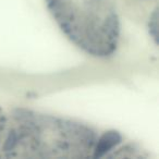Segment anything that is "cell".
Returning a JSON list of instances; mask_svg holds the SVG:
<instances>
[{
    "label": "cell",
    "mask_w": 159,
    "mask_h": 159,
    "mask_svg": "<svg viewBox=\"0 0 159 159\" xmlns=\"http://www.w3.org/2000/svg\"><path fill=\"white\" fill-rule=\"evenodd\" d=\"M98 133L74 120L16 108L8 115L0 157L89 158L95 157Z\"/></svg>",
    "instance_id": "6da1fadb"
},
{
    "label": "cell",
    "mask_w": 159,
    "mask_h": 159,
    "mask_svg": "<svg viewBox=\"0 0 159 159\" xmlns=\"http://www.w3.org/2000/svg\"><path fill=\"white\" fill-rule=\"evenodd\" d=\"M49 13L73 45L95 58L111 57L121 34L115 0H45Z\"/></svg>",
    "instance_id": "7a4b0ae2"
},
{
    "label": "cell",
    "mask_w": 159,
    "mask_h": 159,
    "mask_svg": "<svg viewBox=\"0 0 159 159\" xmlns=\"http://www.w3.org/2000/svg\"><path fill=\"white\" fill-rule=\"evenodd\" d=\"M7 124H8V115L2 110V108L0 107V147H1L3 137H5V134H6Z\"/></svg>",
    "instance_id": "3957f363"
}]
</instances>
